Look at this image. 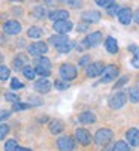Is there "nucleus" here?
Returning a JSON list of instances; mask_svg holds the SVG:
<instances>
[{"mask_svg":"<svg viewBox=\"0 0 139 151\" xmlns=\"http://www.w3.org/2000/svg\"><path fill=\"white\" fill-rule=\"evenodd\" d=\"M112 136H114V133H112V130H109V129H99V130L94 133V142L97 145L103 147L112 139Z\"/></svg>","mask_w":139,"mask_h":151,"instance_id":"obj_1","label":"nucleus"},{"mask_svg":"<svg viewBox=\"0 0 139 151\" xmlns=\"http://www.w3.org/2000/svg\"><path fill=\"white\" fill-rule=\"evenodd\" d=\"M127 102V96L124 93H115L114 96L109 97L108 100V105L111 109H120V108H123Z\"/></svg>","mask_w":139,"mask_h":151,"instance_id":"obj_2","label":"nucleus"},{"mask_svg":"<svg viewBox=\"0 0 139 151\" xmlns=\"http://www.w3.org/2000/svg\"><path fill=\"white\" fill-rule=\"evenodd\" d=\"M57 147H58L60 151H73L75 147H76V144H75V141H73L72 136L66 135V136H60L57 139Z\"/></svg>","mask_w":139,"mask_h":151,"instance_id":"obj_3","label":"nucleus"},{"mask_svg":"<svg viewBox=\"0 0 139 151\" xmlns=\"http://www.w3.org/2000/svg\"><path fill=\"white\" fill-rule=\"evenodd\" d=\"M46 52H48V45L45 42H33V44L29 47V54L35 55V57H43Z\"/></svg>","mask_w":139,"mask_h":151,"instance_id":"obj_4","label":"nucleus"},{"mask_svg":"<svg viewBox=\"0 0 139 151\" xmlns=\"http://www.w3.org/2000/svg\"><path fill=\"white\" fill-rule=\"evenodd\" d=\"M60 76L61 79L64 81H72L76 78V68L73 66V64H63V66L60 68Z\"/></svg>","mask_w":139,"mask_h":151,"instance_id":"obj_5","label":"nucleus"},{"mask_svg":"<svg viewBox=\"0 0 139 151\" xmlns=\"http://www.w3.org/2000/svg\"><path fill=\"white\" fill-rule=\"evenodd\" d=\"M105 64L102 61H94V63H90L87 66V76L90 78H94V76H100L105 70Z\"/></svg>","mask_w":139,"mask_h":151,"instance_id":"obj_6","label":"nucleus"},{"mask_svg":"<svg viewBox=\"0 0 139 151\" xmlns=\"http://www.w3.org/2000/svg\"><path fill=\"white\" fill-rule=\"evenodd\" d=\"M118 78V69L112 66V64H108V66L105 68L103 73H102V78H100V82H112L114 79Z\"/></svg>","mask_w":139,"mask_h":151,"instance_id":"obj_7","label":"nucleus"},{"mask_svg":"<svg viewBox=\"0 0 139 151\" xmlns=\"http://www.w3.org/2000/svg\"><path fill=\"white\" fill-rule=\"evenodd\" d=\"M73 24L71 23L69 19H60V21H54V24H53V29L58 33V35H66L72 30Z\"/></svg>","mask_w":139,"mask_h":151,"instance_id":"obj_8","label":"nucleus"},{"mask_svg":"<svg viewBox=\"0 0 139 151\" xmlns=\"http://www.w3.org/2000/svg\"><path fill=\"white\" fill-rule=\"evenodd\" d=\"M103 40V37H102V33L100 32H94V33H91V35H88L85 39H84V47H97L100 42Z\"/></svg>","mask_w":139,"mask_h":151,"instance_id":"obj_9","label":"nucleus"},{"mask_svg":"<svg viewBox=\"0 0 139 151\" xmlns=\"http://www.w3.org/2000/svg\"><path fill=\"white\" fill-rule=\"evenodd\" d=\"M3 30L8 35H18V33H21V24L15 19H9L3 24Z\"/></svg>","mask_w":139,"mask_h":151,"instance_id":"obj_10","label":"nucleus"},{"mask_svg":"<svg viewBox=\"0 0 139 151\" xmlns=\"http://www.w3.org/2000/svg\"><path fill=\"white\" fill-rule=\"evenodd\" d=\"M51 87H53V84L48 81V78H42V79H39V81L35 82V87H33V88H35L37 93L45 94V93H48V91L51 90Z\"/></svg>","mask_w":139,"mask_h":151,"instance_id":"obj_11","label":"nucleus"},{"mask_svg":"<svg viewBox=\"0 0 139 151\" xmlns=\"http://www.w3.org/2000/svg\"><path fill=\"white\" fill-rule=\"evenodd\" d=\"M133 15H135V14L132 12L130 8H123L117 17H118V19H120V23H121V24L129 26V24L132 23V19H133Z\"/></svg>","mask_w":139,"mask_h":151,"instance_id":"obj_12","label":"nucleus"},{"mask_svg":"<svg viewBox=\"0 0 139 151\" xmlns=\"http://www.w3.org/2000/svg\"><path fill=\"white\" fill-rule=\"evenodd\" d=\"M75 136H76V141L81 145H88L91 142V135H90L88 130H85V129H76Z\"/></svg>","mask_w":139,"mask_h":151,"instance_id":"obj_13","label":"nucleus"},{"mask_svg":"<svg viewBox=\"0 0 139 151\" xmlns=\"http://www.w3.org/2000/svg\"><path fill=\"white\" fill-rule=\"evenodd\" d=\"M100 18H102V15L97 11H85L82 14V21H85L87 24L97 23V21H100Z\"/></svg>","mask_w":139,"mask_h":151,"instance_id":"obj_14","label":"nucleus"},{"mask_svg":"<svg viewBox=\"0 0 139 151\" xmlns=\"http://www.w3.org/2000/svg\"><path fill=\"white\" fill-rule=\"evenodd\" d=\"M126 138H127V142L132 147H138L139 145V130L138 129H129L127 133H126Z\"/></svg>","mask_w":139,"mask_h":151,"instance_id":"obj_15","label":"nucleus"},{"mask_svg":"<svg viewBox=\"0 0 139 151\" xmlns=\"http://www.w3.org/2000/svg\"><path fill=\"white\" fill-rule=\"evenodd\" d=\"M12 64H14V68H15L17 70H18V69H26V68H27L26 64H29V58H27L26 54H19V55H17V57L14 58Z\"/></svg>","mask_w":139,"mask_h":151,"instance_id":"obj_16","label":"nucleus"},{"mask_svg":"<svg viewBox=\"0 0 139 151\" xmlns=\"http://www.w3.org/2000/svg\"><path fill=\"white\" fill-rule=\"evenodd\" d=\"M50 40H51V44H53L55 48H58V47H61V45H66V44H69V42H71V39H69L66 35H55V36H51Z\"/></svg>","mask_w":139,"mask_h":151,"instance_id":"obj_17","label":"nucleus"},{"mask_svg":"<svg viewBox=\"0 0 139 151\" xmlns=\"http://www.w3.org/2000/svg\"><path fill=\"white\" fill-rule=\"evenodd\" d=\"M105 48H106V51H108L109 54H117V52H118V44H117V40H115L112 36L106 37V40H105Z\"/></svg>","mask_w":139,"mask_h":151,"instance_id":"obj_18","label":"nucleus"},{"mask_svg":"<svg viewBox=\"0 0 139 151\" xmlns=\"http://www.w3.org/2000/svg\"><path fill=\"white\" fill-rule=\"evenodd\" d=\"M78 120H79L81 124H93L96 121V115L90 111H85V112H81L78 115Z\"/></svg>","mask_w":139,"mask_h":151,"instance_id":"obj_19","label":"nucleus"},{"mask_svg":"<svg viewBox=\"0 0 139 151\" xmlns=\"http://www.w3.org/2000/svg\"><path fill=\"white\" fill-rule=\"evenodd\" d=\"M48 18H51L53 21H60V19H67L69 18V12L64 11V9H60V11H51Z\"/></svg>","mask_w":139,"mask_h":151,"instance_id":"obj_20","label":"nucleus"},{"mask_svg":"<svg viewBox=\"0 0 139 151\" xmlns=\"http://www.w3.org/2000/svg\"><path fill=\"white\" fill-rule=\"evenodd\" d=\"M32 15H33L35 18H37V19H43V18H46V17L50 15V12L46 11L45 6H35V8L32 9Z\"/></svg>","mask_w":139,"mask_h":151,"instance_id":"obj_21","label":"nucleus"},{"mask_svg":"<svg viewBox=\"0 0 139 151\" xmlns=\"http://www.w3.org/2000/svg\"><path fill=\"white\" fill-rule=\"evenodd\" d=\"M63 129H64V124H63L61 121H58V120H54V121L50 123V132H51L53 135H58V133H61V132H63Z\"/></svg>","mask_w":139,"mask_h":151,"instance_id":"obj_22","label":"nucleus"},{"mask_svg":"<svg viewBox=\"0 0 139 151\" xmlns=\"http://www.w3.org/2000/svg\"><path fill=\"white\" fill-rule=\"evenodd\" d=\"M27 35H29V37H32V39H40L43 33H42V29H40V27L33 26V27H30V29H29Z\"/></svg>","mask_w":139,"mask_h":151,"instance_id":"obj_23","label":"nucleus"},{"mask_svg":"<svg viewBox=\"0 0 139 151\" xmlns=\"http://www.w3.org/2000/svg\"><path fill=\"white\" fill-rule=\"evenodd\" d=\"M129 142H124V141H118V142H115V145L112 147V150L109 151H129Z\"/></svg>","mask_w":139,"mask_h":151,"instance_id":"obj_24","label":"nucleus"},{"mask_svg":"<svg viewBox=\"0 0 139 151\" xmlns=\"http://www.w3.org/2000/svg\"><path fill=\"white\" fill-rule=\"evenodd\" d=\"M130 50L132 51H135L133 52V58H132V66L133 68H136V69H139V48H136L135 45H130Z\"/></svg>","mask_w":139,"mask_h":151,"instance_id":"obj_25","label":"nucleus"},{"mask_svg":"<svg viewBox=\"0 0 139 151\" xmlns=\"http://www.w3.org/2000/svg\"><path fill=\"white\" fill-rule=\"evenodd\" d=\"M129 96H130V100H132L133 103H138V102H139V88L132 87V88L129 90Z\"/></svg>","mask_w":139,"mask_h":151,"instance_id":"obj_26","label":"nucleus"},{"mask_svg":"<svg viewBox=\"0 0 139 151\" xmlns=\"http://www.w3.org/2000/svg\"><path fill=\"white\" fill-rule=\"evenodd\" d=\"M18 150V145H17V141L14 139H9L5 142V151H17Z\"/></svg>","mask_w":139,"mask_h":151,"instance_id":"obj_27","label":"nucleus"},{"mask_svg":"<svg viewBox=\"0 0 139 151\" xmlns=\"http://www.w3.org/2000/svg\"><path fill=\"white\" fill-rule=\"evenodd\" d=\"M22 73H24V76H26L27 79H33V78L36 76V69L27 66L26 69H22Z\"/></svg>","mask_w":139,"mask_h":151,"instance_id":"obj_28","label":"nucleus"},{"mask_svg":"<svg viewBox=\"0 0 139 151\" xmlns=\"http://www.w3.org/2000/svg\"><path fill=\"white\" fill-rule=\"evenodd\" d=\"M73 47H75V44H73V42L71 40V42H69V44H66V45H61V47H58V48H57V51H58V52H63V54H67V52L71 51V50H72Z\"/></svg>","mask_w":139,"mask_h":151,"instance_id":"obj_29","label":"nucleus"},{"mask_svg":"<svg viewBox=\"0 0 139 151\" xmlns=\"http://www.w3.org/2000/svg\"><path fill=\"white\" fill-rule=\"evenodd\" d=\"M9 73H11V70L5 66V64H2V66H0V79L6 81V79L9 78Z\"/></svg>","mask_w":139,"mask_h":151,"instance_id":"obj_30","label":"nucleus"},{"mask_svg":"<svg viewBox=\"0 0 139 151\" xmlns=\"http://www.w3.org/2000/svg\"><path fill=\"white\" fill-rule=\"evenodd\" d=\"M36 73H39L40 76H43V78H46V76H50V73H51V69H46V68H43V66H36Z\"/></svg>","mask_w":139,"mask_h":151,"instance_id":"obj_31","label":"nucleus"},{"mask_svg":"<svg viewBox=\"0 0 139 151\" xmlns=\"http://www.w3.org/2000/svg\"><path fill=\"white\" fill-rule=\"evenodd\" d=\"M54 87L57 88V90H67L69 88V84H67V81H61V79H57L55 82H54Z\"/></svg>","mask_w":139,"mask_h":151,"instance_id":"obj_32","label":"nucleus"},{"mask_svg":"<svg viewBox=\"0 0 139 151\" xmlns=\"http://www.w3.org/2000/svg\"><path fill=\"white\" fill-rule=\"evenodd\" d=\"M22 87H24V84H22L18 78H12V79H11V88L19 90V88H22Z\"/></svg>","mask_w":139,"mask_h":151,"instance_id":"obj_33","label":"nucleus"},{"mask_svg":"<svg viewBox=\"0 0 139 151\" xmlns=\"http://www.w3.org/2000/svg\"><path fill=\"white\" fill-rule=\"evenodd\" d=\"M61 2H64V3H67L71 8H81L82 6V0H61Z\"/></svg>","mask_w":139,"mask_h":151,"instance_id":"obj_34","label":"nucleus"},{"mask_svg":"<svg viewBox=\"0 0 139 151\" xmlns=\"http://www.w3.org/2000/svg\"><path fill=\"white\" fill-rule=\"evenodd\" d=\"M94 2L99 5V6H102V8H109V6H112L114 3H115V0H94Z\"/></svg>","mask_w":139,"mask_h":151,"instance_id":"obj_35","label":"nucleus"},{"mask_svg":"<svg viewBox=\"0 0 139 151\" xmlns=\"http://www.w3.org/2000/svg\"><path fill=\"white\" fill-rule=\"evenodd\" d=\"M120 11H121V9H120V6H118V5H115V3H114L112 6H109V8H108V14H109L111 17L118 15V14H120Z\"/></svg>","mask_w":139,"mask_h":151,"instance_id":"obj_36","label":"nucleus"},{"mask_svg":"<svg viewBox=\"0 0 139 151\" xmlns=\"http://www.w3.org/2000/svg\"><path fill=\"white\" fill-rule=\"evenodd\" d=\"M37 64H39V66L46 68V69H51V61L46 58V57H40V58L37 60Z\"/></svg>","mask_w":139,"mask_h":151,"instance_id":"obj_37","label":"nucleus"},{"mask_svg":"<svg viewBox=\"0 0 139 151\" xmlns=\"http://www.w3.org/2000/svg\"><path fill=\"white\" fill-rule=\"evenodd\" d=\"M32 105L30 103H14V108H12V109L14 111H22V109H27V108H30Z\"/></svg>","mask_w":139,"mask_h":151,"instance_id":"obj_38","label":"nucleus"},{"mask_svg":"<svg viewBox=\"0 0 139 151\" xmlns=\"http://www.w3.org/2000/svg\"><path fill=\"white\" fill-rule=\"evenodd\" d=\"M9 133V127L6 124H0V139H5Z\"/></svg>","mask_w":139,"mask_h":151,"instance_id":"obj_39","label":"nucleus"},{"mask_svg":"<svg viewBox=\"0 0 139 151\" xmlns=\"http://www.w3.org/2000/svg\"><path fill=\"white\" fill-rule=\"evenodd\" d=\"M5 97H6V100H9V102H14V103H17V102H18V96H17V94L6 93V94H5Z\"/></svg>","mask_w":139,"mask_h":151,"instance_id":"obj_40","label":"nucleus"},{"mask_svg":"<svg viewBox=\"0 0 139 151\" xmlns=\"http://www.w3.org/2000/svg\"><path fill=\"white\" fill-rule=\"evenodd\" d=\"M91 61H90V57L88 55H84L81 60H79V66H88Z\"/></svg>","mask_w":139,"mask_h":151,"instance_id":"obj_41","label":"nucleus"},{"mask_svg":"<svg viewBox=\"0 0 139 151\" xmlns=\"http://www.w3.org/2000/svg\"><path fill=\"white\" fill-rule=\"evenodd\" d=\"M9 115H11V111H6V109H3V111H2V115H0V117H2V120H6Z\"/></svg>","mask_w":139,"mask_h":151,"instance_id":"obj_42","label":"nucleus"},{"mask_svg":"<svg viewBox=\"0 0 139 151\" xmlns=\"http://www.w3.org/2000/svg\"><path fill=\"white\" fill-rule=\"evenodd\" d=\"M30 105H42V102H39V99L36 97H30Z\"/></svg>","mask_w":139,"mask_h":151,"instance_id":"obj_43","label":"nucleus"},{"mask_svg":"<svg viewBox=\"0 0 139 151\" xmlns=\"http://www.w3.org/2000/svg\"><path fill=\"white\" fill-rule=\"evenodd\" d=\"M133 19H135V23H136V24L139 26V9H138V11L135 12V15H133Z\"/></svg>","mask_w":139,"mask_h":151,"instance_id":"obj_44","label":"nucleus"},{"mask_svg":"<svg viewBox=\"0 0 139 151\" xmlns=\"http://www.w3.org/2000/svg\"><path fill=\"white\" fill-rule=\"evenodd\" d=\"M78 32H85L87 30V24H78Z\"/></svg>","mask_w":139,"mask_h":151,"instance_id":"obj_45","label":"nucleus"},{"mask_svg":"<svg viewBox=\"0 0 139 151\" xmlns=\"http://www.w3.org/2000/svg\"><path fill=\"white\" fill-rule=\"evenodd\" d=\"M17 151H32V150H29V148H24V147H18V150Z\"/></svg>","mask_w":139,"mask_h":151,"instance_id":"obj_46","label":"nucleus"},{"mask_svg":"<svg viewBox=\"0 0 139 151\" xmlns=\"http://www.w3.org/2000/svg\"><path fill=\"white\" fill-rule=\"evenodd\" d=\"M40 2H46V3H51L53 0H40Z\"/></svg>","mask_w":139,"mask_h":151,"instance_id":"obj_47","label":"nucleus"},{"mask_svg":"<svg viewBox=\"0 0 139 151\" xmlns=\"http://www.w3.org/2000/svg\"><path fill=\"white\" fill-rule=\"evenodd\" d=\"M12 2H21V0H12Z\"/></svg>","mask_w":139,"mask_h":151,"instance_id":"obj_48","label":"nucleus"}]
</instances>
